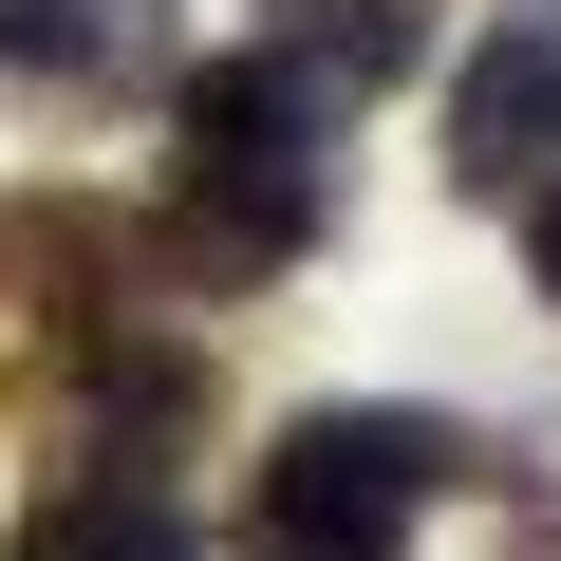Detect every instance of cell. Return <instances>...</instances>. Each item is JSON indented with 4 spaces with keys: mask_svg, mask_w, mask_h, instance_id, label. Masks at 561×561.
Instances as JSON below:
<instances>
[{
    "mask_svg": "<svg viewBox=\"0 0 561 561\" xmlns=\"http://www.w3.org/2000/svg\"><path fill=\"white\" fill-rule=\"evenodd\" d=\"M169 225L206 262H300L337 225V169H319V76L300 38H262V57H206L169 94Z\"/></svg>",
    "mask_w": 561,
    "mask_h": 561,
    "instance_id": "1",
    "label": "cell"
},
{
    "mask_svg": "<svg viewBox=\"0 0 561 561\" xmlns=\"http://www.w3.org/2000/svg\"><path fill=\"white\" fill-rule=\"evenodd\" d=\"M449 468L468 449L431 412H300L262 449V561H412V524H431Z\"/></svg>",
    "mask_w": 561,
    "mask_h": 561,
    "instance_id": "2",
    "label": "cell"
},
{
    "mask_svg": "<svg viewBox=\"0 0 561 561\" xmlns=\"http://www.w3.org/2000/svg\"><path fill=\"white\" fill-rule=\"evenodd\" d=\"M561 169V0H486L449 57V187H542Z\"/></svg>",
    "mask_w": 561,
    "mask_h": 561,
    "instance_id": "3",
    "label": "cell"
},
{
    "mask_svg": "<svg viewBox=\"0 0 561 561\" xmlns=\"http://www.w3.org/2000/svg\"><path fill=\"white\" fill-rule=\"evenodd\" d=\"M0 561H187V505L150 468H94V486H38Z\"/></svg>",
    "mask_w": 561,
    "mask_h": 561,
    "instance_id": "4",
    "label": "cell"
},
{
    "mask_svg": "<svg viewBox=\"0 0 561 561\" xmlns=\"http://www.w3.org/2000/svg\"><path fill=\"white\" fill-rule=\"evenodd\" d=\"M0 57L20 76H131L150 57V0H0Z\"/></svg>",
    "mask_w": 561,
    "mask_h": 561,
    "instance_id": "5",
    "label": "cell"
},
{
    "mask_svg": "<svg viewBox=\"0 0 561 561\" xmlns=\"http://www.w3.org/2000/svg\"><path fill=\"white\" fill-rule=\"evenodd\" d=\"M206 412V356H94V393H76V431L94 449H150V431H187ZM169 468V449H150Z\"/></svg>",
    "mask_w": 561,
    "mask_h": 561,
    "instance_id": "6",
    "label": "cell"
},
{
    "mask_svg": "<svg viewBox=\"0 0 561 561\" xmlns=\"http://www.w3.org/2000/svg\"><path fill=\"white\" fill-rule=\"evenodd\" d=\"M300 20H319V76H337V94H375V76H412V38H431L412 0H300ZM300 20H280V38H300Z\"/></svg>",
    "mask_w": 561,
    "mask_h": 561,
    "instance_id": "7",
    "label": "cell"
},
{
    "mask_svg": "<svg viewBox=\"0 0 561 561\" xmlns=\"http://www.w3.org/2000/svg\"><path fill=\"white\" fill-rule=\"evenodd\" d=\"M524 280H542V300H561V169L524 187Z\"/></svg>",
    "mask_w": 561,
    "mask_h": 561,
    "instance_id": "8",
    "label": "cell"
}]
</instances>
